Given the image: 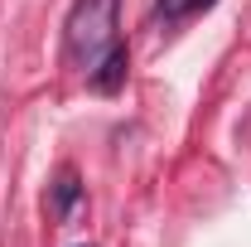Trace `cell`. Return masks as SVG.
<instances>
[{
    "mask_svg": "<svg viewBox=\"0 0 251 247\" xmlns=\"http://www.w3.org/2000/svg\"><path fill=\"white\" fill-rule=\"evenodd\" d=\"M116 15H121V0H77L68 25H63V49L77 68L92 73L97 63L106 59L121 39H116Z\"/></svg>",
    "mask_w": 251,
    "mask_h": 247,
    "instance_id": "cell-1",
    "label": "cell"
},
{
    "mask_svg": "<svg viewBox=\"0 0 251 247\" xmlns=\"http://www.w3.org/2000/svg\"><path fill=\"white\" fill-rule=\"evenodd\" d=\"M126 68H130V54H126V44H116V49H111L106 59L97 63L87 78H92V88H97V93H116V88L126 83Z\"/></svg>",
    "mask_w": 251,
    "mask_h": 247,
    "instance_id": "cell-2",
    "label": "cell"
},
{
    "mask_svg": "<svg viewBox=\"0 0 251 247\" xmlns=\"http://www.w3.org/2000/svg\"><path fill=\"white\" fill-rule=\"evenodd\" d=\"M73 199H77V185H73V175H63V189H58V204H63V209H68Z\"/></svg>",
    "mask_w": 251,
    "mask_h": 247,
    "instance_id": "cell-3",
    "label": "cell"
}]
</instances>
